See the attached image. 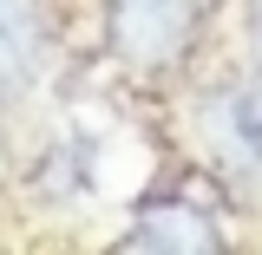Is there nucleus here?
<instances>
[{
    "instance_id": "nucleus-1",
    "label": "nucleus",
    "mask_w": 262,
    "mask_h": 255,
    "mask_svg": "<svg viewBox=\"0 0 262 255\" xmlns=\"http://www.w3.org/2000/svg\"><path fill=\"white\" fill-rule=\"evenodd\" d=\"M210 0H105V46L131 72H164L190 53Z\"/></svg>"
},
{
    "instance_id": "nucleus-2",
    "label": "nucleus",
    "mask_w": 262,
    "mask_h": 255,
    "mask_svg": "<svg viewBox=\"0 0 262 255\" xmlns=\"http://www.w3.org/2000/svg\"><path fill=\"white\" fill-rule=\"evenodd\" d=\"M203 131H210V144L229 157L236 177H256V170H262V79H256V85L210 92V105H203Z\"/></svg>"
},
{
    "instance_id": "nucleus-3",
    "label": "nucleus",
    "mask_w": 262,
    "mask_h": 255,
    "mask_svg": "<svg viewBox=\"0 0 262 255\" xmlns=\"http://www.w3.org/2000/svg\"><path fill=\"white\" fill-rule=\"evenodd\" d=\"M118 249L203 255V249H223V236H216V223H210L196 203H184V196H158V203H144V210H138V223H131V236L118 242Z\"/></svg>"
},
{
    "instance_id": "nucleus-4",
    "label": "nucleus",
    "mask_w": 262,
    "mask_h": 255,
    "mask_svg": "<svg viewBox=\"0 0 262 255\" xmlns=\"http://www.w3.org/2000/svg\"><path fill=\"white\" fill-rule=\"evenodd\" d=\"M46 27H39V0H0V98L27 92L39 79Z\"/></svg>"
},
{
    "instance_id": "nucleus-5",
    "label": "nucleus",
    "mask_w": 262,
    "mask_h": 255,
    "mask_svg": "<svg viewBox=\"0 0 262 255\" xmlns=\"http://www.w3.org/2000/svg\"><path fill=\"white\" fill-rule=\"evenodd\" d=\"M249 27H256V46H262V0L249 7ZM256 79H262V72H256Z\"/></svg>"
}]
</instances>
